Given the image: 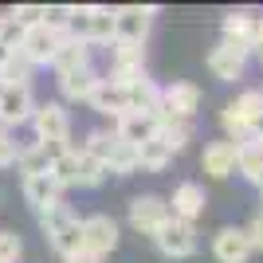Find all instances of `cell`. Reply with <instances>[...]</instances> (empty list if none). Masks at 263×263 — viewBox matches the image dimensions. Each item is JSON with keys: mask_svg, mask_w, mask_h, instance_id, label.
Listing matches in <instances>:
<instances>
[{"mask_svg": "<svg viewBox=\"0 0 263 263\" xmlns=\"http://www.w3.org/2000/svg\"><path fill=\"white\" fill-rule=\"evenodd\" d=\"M40 224H44L51 248L63 255V259H67V255H75V252H83V224L71 216V209H67L63 200H55V204H47V209H40Z\"/></svg>", "mask_w": 263, "mask_h": 263, "instance_id": "1", "label": "cell"}, {"mask_svg": "<svg viewBox=\"0 0 263 263\" xmlns=\"http://www.w3.org/2000/svg\"><path fill=\"white\" fill-rule=\"evenodd\" d=\"M154 243L161 248V255H169V259H189V255L197 252V232H193V224L169 216L161 228L154 232Z\"/></svg>", "mask_w": 263, "mask_h": 263, "instance_id": "2", "label": "cell"}, {"mask_svg": "<svg viewBox=\"0 0 263 263\" xmlns=\"http://www.w3.org/2000/svg\"><path fill=\"white\" fill-rule=\"evenodd\" d=\"M157 8H114V44H145V35H149V20H154Z\"/></svg>", "mask_w": 263, "mask_h": 263, "instance_id": "3", "label": "cell"}, {"mask_svg": "<svg viewBox=\"0 0 263 263\" xmlns=\"http://www.w3.org/2000/svg\"><path fill=\"white\" fill-rule=\"evenodd\" d=\"M67 35H59V32H51V28H44V24H32V28H24L20 32V47L16 51L28 59V63H51V55H55V47L63 44Z\"/></svg>", "mask_w": 263, "mask_h": 263, "instance_id": "4", "label": "cell"}, {"mask_svg": "<svg viewBox=\"0 0 263 263\" xmlns=\"http://www.w3.org/2000/svg\"><path fill=\"white\" fill-rule=\"evenodd\" d=\"M32 118H35V134H40L44 145H63L71 138V118H67L63 102H44Z\"/></svg>", "mask_w": 263, "mask_h": 263, "instance_id": "5", "label": "cell"}, {"mask_svg": "<svg viewBox=\"0 0 263 263\" xmlns=\"http://www.w3.org/2000/svg\"><path fill=\"white\" fill-rule=\"evenodd\" d=\"M79 224H83V252L102 259L106 252L118 248V224L110 216H87V220H79Z\"/></svg>", "mask_w": 263, "mask_h": 263, "instance_id": "6", "label": "cell"}, {"mask_svg": "<svg viewBox=\"0 0 263 263\" xmlns=\"http://www.w3.org/2000/svg\"><path fill=\"white\" fill-rule=\"evenodd\" d=\"M145 79V47L138 44H114V71H110V83L118 87H130Z\"/></svg>", "mask_w": 263, "mask_h": 263, "instance_id": "7", "label": "cell"}, {"mask_svg": "<svg viewBox=\"0 0 263 263\" xmlns=\"http://www.w3.org/2000/svg\"><path fill=\"white\" fill-rule=\"evenodd\" d=\"M197 110H200V90L193 83H169V87H161V114L189 122Z\"/></svg>", "mask_w": 263, "mask_h": 263, "instance_id": "8", "label": "cell"}, {"mask_svg": "<svg viewBox=\"0 0 263 263\" xmlns=\"http://www.w3.org/2000/svg\"><path fill=\"white\" fill-rule=\"evenodd\" d=\"M165 220H169V204H165L161 197H149V193H145V197L130 200V224L142 232V236H154Z\"/></svg>", "mask_w": 263, "mask_h": 263, "instance_id": "9", "label": "cell"}, {"mask_svg": "<svg viewBox=\"0 0 263 263\" xmlns=\"http://www.w3.org/2000/svg\"><path fill=\"white\" fill-rule=\"evenodd\" d=\"M248 47H236V44H220L209 51V71L216 79H224V83H236V79L243 75V67H248Z\"/></svg>", "mask_w": 263, "mask_h": 263, "instance_id": "10", "label": "cell"}, {"mask_svg": "<svg viewBox=\"0 0 263 263\" xmlns=\"http://www.w3.org/2000/svg\"><path fill=\"white\" fill-rule=\"evenodd\" d=\"M173 209H169V216L173 220H185V224H193V220L204 212V204H209V197H204V189L197 185V181H185V185L173 189V200H169Z\"/></svg>", "mask_w": 263, "mask_h": 263, "instance_id": "11", "label": "cell"}, {"mask_svg": "<svg viewBox=\"0 0 263 263\" xmlns=\"http://www.w3.org/2000/svg\"><path fill=\"white\" fill-rule=\"evenodd\" d=\"M32 87H0V122L20 126L32 118Z\"/></svg>", "mask_w": 263, "mask_h": 263, "instance_id": "12", "label": "cell"}, {"mask_svg": "<svg viewBox=\"0 0 263 263\" xmlns=\"http://www.w3.org/2000/svg\"><path fill=\"white\" fill-rule=\"evenodd\" d=\"M126 90V106L134 110V114H149V118H161V87H157L154 79H138V83H130Z\"/></svg>", "mask_w": 263, "mask_h": 263, "instance_id": "13", "label": "cell"}, {"mask_svg": "<svg viewBox=\"0 0 263 263\" xmlns=\"http://www.w3.org/2000/svg\"><path fill=\"white\" fill-rule=\"evenodd\" d=\"M212 255L220 263H248L252 259V248H248L243 228H220L216 240H212Z\"/></svg>", "mask_w": 263, "mask_h": 263, "instance_id": "14", "label": "cell"}, {"mask_svg": "<svg viewBox=\"0 0 263 263\" xmlns=\"http://www.w3.org/2000/svg\"><path fill=\"white\" fill-rule=\"evenodd\" d=\"M51 67L55 75H75V71H83V67H90V44H79V40H63V44L55 47L51 55Z\"/></svg>", "mask_w": 263, "mask_h": 263, "instance_id": "15", "label": "cell"}, {"mask_svg": "<svg viewBox=\"0 0 263 263\" xmlns=\"http://www.w3.org/2000/svg\"><path fill=\"white\" fill-rule=\"evenodd\" d=\"M90 110H99V114H114V118H122L126 114V90L118 87V83H110V79H99V87L90 90Z\"/></svg>", "mask_w": 263, "mask_h": 263, "instance_id": "16", "label": "cell"}, {"mask_svg": "<svg viewBox=\"0 0 263 263\" xmlns=\"http://www.w3.org/2000/svg\"><path fill=\"white\" fill-rule=\"evenodd\" d=\"M154 126H157V118L126 110V114L118 118V130H114V138H118V142H126V145H142V142H149V138H154Z\"/></svg>", "mask_w": 263, "mask_h": 263, "instance_id": "17", "label": "cell"}, {"mask_svg": "<svg viewBox=\"0 0 263 263\" xmlns=\"http://www.w3.org/2000/svg\"><path fill=\"white\" fill-rule=\"evenodd\" d=\"M200 165H204V173H209V177L236 173V142H209V145H204Z\"/></svg>", "mask_w": 263, "mask_h": 263, "instance_id": "18", "label": "cell"}, {"mask_svg": "<svg viewBox=\"0 0 263 263\" xmlns=\"http://www.w3.org/2000/svg\"><path fill=\"white\" fill-rule=\"evenodd\" d=\"M224 44H236V47L255 51V16H248V12L224 16Z\"/></svg>", "mask_w": 263, "mask_h": 263, "instance_id": "19", "label": "cell"}, {"mask_svg": "<svg viewBox=\"0 0 263 263\" xmlns=\"http://www.w3.org/2000/svg\"><path fill=\"white\" fill-rule=\"evenodd\" d=\"M59 193H63V189L51 181V173H28V177H24V197H28V204H35V209L55 204Z\"/></svg>", "mask_w": 263, "mask_h": 263, "instance_id": "20", "label": "cell"}, {"mask_svg": "<svg viewBox=\"0 0 263 263\" xmlns=\"http://www.w3.org/2000/svg\"><path fill=\"white\" fill-rule=\"evenodd\" d=\"M154 138L169 149V154H177V149H185V142L193 138V130H189V122L161 114V118H157V126H154Z\"/></svg>", "mask_w": 263, "mask_h": 263, "instance_id": "21", "label": "cell"}, {"mask_svg": "<svg viewBox=\"0 0 263 263\" xmlns=\"http://www.w3.org/2000/svg\"><path fill=\"white\" fill-rule=\"evenodd\" d=\"M236 169H240L248 181H255V177L263 173V134L236 145Z\"/></svg>", "mask_w": 263, "mask_h": 263, "instance_id": "22", "label": "cell"}, {"mask_svg": "<svg viewBox=\"0 0 263 263\" xmlns=\"http://www.w3.org/2000/svg\"><path fill=\"white\" fill-rule=\"evenodd\" d=\"M59 87H63V95L71 102H87L90 90L99 87V75H95V67H83V71H75V75H63Z\"/></svg>", "mask_w": 263, "mask_h": 263, "instance_id": "23", "label": "cell"}, {"mask_svg": "<svg viewBox=\"0 0 263 263\" xmlns=\"http://www.w3.org/2000/svg\"><path fill=\"white\" fill-rule=\"evenodd\" d=\"M28 71H32V63L20 51H8L0 63V87H28Z\"/></svg>", "mask_w": 263, "mask_h": 263, "instance_id": "24", "label": "cell"}, {"mask_svg": "<svg viewBox=\"0 0 263 263\" xmlns=\"http://www.w3.org/2000/svg\"><path fill=\"white\" fill-rule=\"evenodd\" d=\"M220 122H224V130H228L232 134V142H236V145H240V142H248V138H259V126H252V122H248V118H243V114H240V110H236V106H232V102H228V106H224V114H220Z\"/></svg>", "mask_w": 263, "mask_h": 263, "instance_id": "25", "label": "cell"}, {"mask_svg": "<svg viewBox=\"0 0 263 263\" xmlns=\"http://www.w3.org/2000/svg\"><path fill=\"white\" fill-rule=\"evenodd\" d=\"M173 161V154L165 149L157 138H149V142H142L138 145V169H149V173H161L165 165Z\"/></svg>", "mask_w": 263, "mask_h": 263, "instance_id": "26", "label": "cell"}, {"mask_svg": "<svg viewBox=\"0 0 263 263\" xmlns=\"http://www.w3.org/2000/svg\"><path fill=\"white\" fill-rule=\"evenodd\" d=\"M138 169V145H126V142H114V149H110L106 157V173H134Z\"/></svg>", "mask_w": 263, "mask_h": 263, "instance_id": "27", "label": "cell"}, {"mask_svg": "<svg viewBox=\"0 0 263 263\" xmlns=\"http://www.w3.org/2000/svg\"><path fill=\"white\" fill-rule=\"evenodd\" d=\"M232 106L240 110V114L252 122V126H259V130H263V90H243V95L232 102Z\"/></svg>", "mask_w": 263, "mask_h": 263, "instance_id": "28", "label": "cell"}, {"mask_svg": "<svg viewBox=\"0 0 263 263\" xmlns=\"http://www.w3.org/2000/svg\"><path fill=\"white\" fill-rule=\"evenodd\" d=\"M102 181H106V165L95 161L90 154L79 149V185H83V189H95V185H102Z\"/></svg>", "mask_w": 263, "mask_h": 263, "instance_id": "29", "label": "cell"}, {"mask_svg": "<svg viewBox=\"0 0 263 263\" xmlns=\"http://www.w3.org/2000/svg\"><path fill=\"white\" fill-rule=\"evenodd\" d=\"M114 134H106V130H95V134H87V145H83V154H90L95 161H102L106 165V157H110V149H114Z\"/></svg>", "mask_w": 263, "mask_h": 263, "instance_id": "30", "label": "cell"}, {"mask_svg": "<svg viewBox=\"0 0 263 263\" xmlns=\"http://www.w3.org/2000/svg\"><path fill=\"white\" fill-rule=\"evenodd\" d=\"M8 20L16 24V28H32V24H44V4H20V8L8 12Z\"/></svg>", "mask_w": 263, "mask_h": 263, "instance_id": "31", "label": "cell"}, {"mask_svg": "<svg viewBox=\"0 0 263 263\" xmlns=\"http://www.w3.org/2000/svg\"><path fill=\"white\" fill-rule=\"evenodd\" d=\"M20 236L16 232H0V263H16L20 259Z\"/></svg>", "mask_w": 263, "mask_h": 263, "instance_id": "32", "label": "cell"}, {"mask_svg": "<svg viewBox=\"0 0 263 263\" xmlns=\"http://www.w3.org/2000/svg\"><path fill=\"white\" fill-rule=\"evenodd\" d=\"M0 47H4V51H16V47H20V28H16L8 16H0Z\"/></svg>", "mask_w": 263, "mask_h": 263, "instance_id": "33", "label": "cell"}, {"mask_svg": "<svg viewBox=\"0 0 263 263\" xmlns=\"http://www.w3.org/2000/svg\"><path fill=\"white\" fill-rule=\"evenodd\" d=\"M20 161V145L12 142L8 134H0V169H8V165Z\"/></svg>", "mask_w": 263, "mask_h": 263, "instance_id": "34", "label": "cell"}, {"mask_svg": "<svg viewBox=\"0 0 263 263\" xmlns=\"http://www.w3.org/2000/svg\"><path fill=\"white\" fill-rule=\"evenodd\" d=\"M243 236H248V248L252 252H263V216H255L248 228H243Z\"/></svg>", "mask_w": 263, "mask_h": 263, "instance_id": "35", "label": "cell"}, {"mask_svg": "<svg viewBox=\"0 0 263 263\" xmlns=\"http://www.w3.org/2000/svg\"><path fill=\"white\" fill-rule=\"evenodd\" d=\"M63 263H102L99 255H90V252H75V255H67Z\"/></svg>", "mask_w": 263, "mask_h": 263, "instance_id": "36", "label": "cell"}, {"mask_svg": "<svg viewBox=\"0 0 263 263\" xmlns=\"http://www.w3.org/2000/svg\"><path fill=\"white\" fill-rule=\"evenodd\" d=\"M255 47H263V16H255Z\"/></svg>", "mask_w": 263, "mask_h": 263, "instance_id": "37", "label": "cell"}, {"mask_svg": "<svg viewBox=\"0 0 263 263\" xmlns=\"http://www.w3.org/2000/svg\"><path fill=\"white\" fill-rule=\"evenodd\" d=\"M255 185H259V189H263V173H259V177H255Z\"/></svg>", "mask_w": 263, "mask_h": 263, "instance_id": "38", "label": "cell"}, {"mask_svg": "<svg viewBox=\"0 0 263 263\" xmlns=\"http://www.w3.org/2000/svg\"><path fill=\"white\" fill-rule=\"evenodd\" d=\"M259 51H263V47H259Z\"/></svg>", "mask_w": 263, "mask_h": 263, "instance_id": "39", "label": "cell"}, {"mask_svg": "<svg viewBox=\"0 0 263 263\" xmlns=\"http://www.w3.org/2000/svg\"><path fill=\"white\" fill-rule=\"evenodd\" d=\"M259 216H263V212H259Z\"/></svg>", "mask_w": 263, "mask_h": 263, "instance_id": "40", "label": "cell"}]
</instances>
